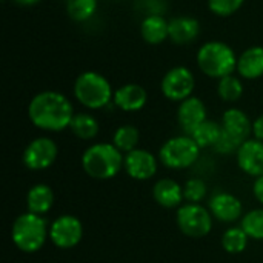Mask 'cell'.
<instances>
[{"mask_svg": "<svg viewBox=\"0 0 263 263\" xmlns=\"http://www.w3.org/2000/svg\"><path fill=\"white\" fill-rule=\"evenodd\" d=\"M28 117L35 128L59 133L69 128L74 117V106L71 100L59 91H42L31 99Z\"/></svg>", "mask_w": 263, "mask_h": 263, "instance_id": "6da1fadb", "label": "cell"}, {"mask_svg": "<svg viewBox=\"0 0 263 263\" xmlns=\"http://www.w3.org/2000/svg\"><path fill=\"white\" fill-rule=\"evenodd\" d=\"M125 156L112 143L100 142L86 148L82 154L83 171L96 180H109L123 170Z\"/></svg>", "mask_w": 263, "mask_h": 263, "instance_id": "7a4b0ae2", "label": "cell"}, {"mask_svg": "<svg viewBox=\"0 0 263 263\" xmlns=\"http://www.w3.org/2000/svg\"><path fill=\"white\" fill-rule=\"evenodd\" d=\"M197 66L206 77L220 80L236 72L237 55L228 43L211 40L199 48Z\"/></svg>", "mask_w": 263, "mask_h": 263, "instance_id": "3957f363", "label": "cell"}, {"mask_svg": "<svg viewBox=\"0 0 263 263\" xmlns=\"http://www.w3.org/2000/svg\"><path fill=\"white\" fill-rule=\"evenodd\" d=\"M72 92L76 100L88 109L106 108L114 97L109 80L97 71H85L74 80Z\"/></svg>", "mask_w": 263, "mask_h": 263, "instance_id": "277c9868", "label": "cell"}, {"mask_svg": "<svg viewBox=\"0 0 263 263\" xmlns=\"http://www.w3.org/2000/svg\"><path fill=\"white\" fill-rule=\"evenodd\" d=\"M11 237L14 245L26 253L32 254L37 253L49 237V227L43 216L34 214V213H23L20 214L11 230Z\"/></svg>", "mask_w": 263, "mask_h": 263, "instance_id": "5b68a950", "label": "cell"}, {"mask_svg": "<svg viewBox=\"0 0 263 263\" xmlns=\"http://www.w3.org/2000/svg\"><path fill=\"white\" fill-rule=\"evenodd\" d=\"M199 156L200 148L188 134L168 139L159 151V160L170 170L190 168L197 162Z\"/></svg>", "mask_w": 263, "mask_h": 263, "instance_id": "8992f818", "label": "cell"}, {"mask_svg": "<svg viewBox=\"0 0 263 263\" xmlns=\"http://www.w3.org/2000/svg\"><path fill=\"white\" fill-rule=\"evenodd\" d=\"M179 230L191 239H200L210 234L213 228V214L200 203H185L176 214Z\"/></svg>", "mask_w": 263, "mask_h": 263, "instance_id": "52a82bcc", "label": "cell"}, {"mask_svg": "<svg viewBox=\"0 0 263 263\" xmlns=\"http://www.w3.org/2000/svg\"><path fill=\"white\" fill-rule=\"evenodd\" d=\"M196 88V77L186 66H174L165 72L160 82L162 94L171 102H183L190 99Z\"/></svg>", "mask_w": 263, "mask_h": 263, "instance_id": "ba28073f", "label": "cell"}, {"mask_svg": "<svg viewBox=\"0 0 263 263\" xmlns=\"http://www.w3.org/2000/svg\"><path fill=\"white\" fill-rule=\"evenodd\" d=\"M59 154V148L55 142L49 137H37L32 139L22 156L23 165L31 171H42L49 168Z\"/></svg>", "mask_w": 263, "mask_h": 263, "instance_id": "9c48e42d", "label": "cell"}, {"mask_svg": "<svg viewBox=\"0 0 263 263\" xmlns=\"http://www.w3.org/2000/svg\"><path fill=\"white\" fill-rule=\"evenodd\" d=\"M82 237L83 225L77 217L71 214H63L49 225V239L60 250H69L77 247Z\"/></svg>", "mask_w": 263, "mask_h": 263, "instance_id": "30bf717a", "label": "cell"}, {"mask_svg": "<svg viewBox=\"0 0 263 263\" xmlns=\"http://www.w3.org/2000/svg\"><path fill=\"white\" fill-rule=\"evenodd\" d=\"M159 168L157 157L142 148H136L125 154L123 170L134 180H148L156 176Z\"/></svg>", "mask_w": 263, "mask_h": 263, "instance_id": "8fae6325", "label": "cell"}, {"mask_svg": "<svg viewBox=\"0 0 263 263\" xmlns=\"http://www.w3.org/2000/svg\"><path fill=\"white\" fill-rule=\"evenodd\" d=\"M210 211L213 217L217 219L219 222L231 223L242 217L243 205L236 196L225 191H219L214 193L210 199Z\"/></svg>", "mask_w": 263, "mask_h": 263, "instance_id": "7c38bea8", "label": "cell"}, {"mask_svg": "<svg viewBox=\"0 0 263 263\" xmlns=\"http://www.w3.org/2000/svg\"><path fill=\"white\" fill-rule=\"evenodd\" d=\"M239 168L254 177L263 176V142L257 139L245 140L236 153Z\"/></svg>", "mask_w": 263, "mask_h": 263, "instance_id": "4fadbf2b", "label": "cell"}, {"mask_svg": "<svg viewBox=\"0 0 263 263\" xmlns=\"http://www.w3.org/2000/svg\"><path fill=\"white\" fill-rule=\"evenodd\" d=\"M148 102L146 89L139 83H125L114 91L112 103L125 112H137Z\"/></svg>", "mask_w": 263, "mask_h": 263, "instance_id": "5bb4252c", "label": "cell"}, {"mask_svg": "<svg viewBox=\"0 0 263 263\" xmlns=\"http://www.w3.org/2000/svg\"><path fill=\"white\" fill-rule=\"evenodd\" d=\"M205 120H206V106L199 97L191 96L190 99L180 102L177 108V122L185 134L190 136Z\"/></svg>", "mask_w": 263, "mask_h": 263, "instance_id": "9a60e30c", "label": "cell"}, {"mask_svg": "<svg viewBox=\"0 0 263 263\" xmlns=\"http://www.w3.org/2000/svg\"><path fill=\"white\" fill-rule=\"evenodd\" d=\"M222 128L227 134L243 143L253 134V122L245 111L239 108H230L222 116Z\"/></svg>", "mask_w": 263, "mask_h": 263, "instance_id": "2e32d148", "label": "cell"}, {"mask_svg": "<svg viewBox=\"0 0 263 263\" xmlns=\"http://www.w3.org/2000/svg\"><path fill=\"white\" fill-rule=\"evenodd\" d=\"M200 34V23L191 15H177L170 20V40L176 45H188Z\"/></svg>", "mask_w": 263, "mask_h": 263, "instance_id": "e0dca14e", "label": "cell"}, {"mask_svg": "<svg viewBox=\"0 0 263 263\" xmlns=\"http://www.w3.org/2000/svg\"><path fill=\"white\" fill-rule=\"evenodd\" d=\"M153 197L160 206L168 210L182 206V202L185 200L183 186L173 179H160L153 188Z\"/></svg>", "mask_w": 263, "mask_h": 263, "instance_id": "ac0fdd59", "label": "cell"}, {"mask_svg": "<svg viewBox=\"0 0 263 263\" xmlns=\"http://www.w3.org/2000/svg\"><path fill=\"white\" fill-rule=\"evenodd\" d=\"M236 72L242 79L256 80L263 76V46H250L237 57Z\"/></svg>", "mask_w": 263, "mask_h": 263, "instance_id": "d6986e66", "label": "cell"}, {"mask_svg": "<svg viewBox=\"0 0 263 263\" xmlns=\"http://www.w3.org/2000/svg\"><path fill=\"white\" fill-rule=\"evenodd\" d=\"M140 35L148 45H160L170 39V20L154 12L148 14L140 23Z\"/></svg>", "mask_w": 263, "mask_h": 263, "instance_id": "ffe728a7", "label": "cell"}, {"mask_svg": "<svg viewBox=\"0 0 263 263\" xmlns=\"http://www.w3.org/2000/svg\"><path fill=\"white\" fill-rule=\"evenodd\" d=\"M54 205V193L51 186L45 183L34 185L26 194V206L29 213L43 216L46 214Z\"/></svg>", "mask_w": 263, "mask_h": 263, "instance_id": "44dd1931", "label": "cell"}, {"mask_svg": "<svg viewBox=\"0 0 263 263\" xmlns=\"http://www.w3.org/2000/svg\"><path fill=\"white\" fill-rule=\"evenodd\" d=\"M69 129L80 140H92L97 137V134L100 131V125L92 114L77 112V114H74V117L71 120Z\"/></svg>", "mask_w": 263, "mask_h": 263, "instance_id": "7402d4cb", "label": "cell"}, {"mask_svg": "<svg viewBox=\"0 0 263 263\" xmlns=\"http://www.w3.org/2000/svg\"><path fill=\"white\" fill-rule=\"evenodd\" d=\"M222 123H217L216 120H205L202 125H199L190 136L193 137V140L199 145V148H208V146H214L216 142L219 140V137L222 136Z\"/></svg>", "mask_w": 263, "mask_h": 263, "instance_id": "603a6c76", "label": "cell"}, {"mask_svg": "<svg viewBox=\"0 0 263 263\" xmlns=\"http://www.w3.org/2000/svg\"><path fill=\"white\" fill-rule=\"evenodd\" d=\"M139 140H140V133L133 125H122V126H119L114 131V136H112V145L119 151H122L125 154H128L133 149H136L137 145H139Z\"/></svg>", "mask_w": 263, "mask_h": 263, "instance_id": "cb8c5ba5", "label": "cell"}, {"mask_svg": "<svg viewBox=\"0 0 263 263\" xmlns=\"http://www.w3.org/2000/svg\"><path fill=\"white\" fill-rule=\"evenodd\" d=\"M248 234L243 231L242 227L228 228L222 236V247L228 254H240L248 247Z\"/></svg>", "mask_w": 263, "mask_h": 263, "instance_id": "d4e9b609", "label": "cell"}, {"mask_svg": "<svg viewBox=\"0 0 263 263\" xmlns=\"http://www.w3.org/2000/svg\"><path fill=\"white\" fill-rule=\"evenodd\" d=\"M99 8V0H66V12L72 22H88Z\"/></svg>", "mask_w": 263, "mask_h": 263, "instance_id": "484cf974", "label": "cell"}, {"mask_svg": "<svg viewBox=\"0 0 263 263\" xmlns=\"http://www.w3.org/2000/svg\"><path fill=\"white\" fill-rule=\"evenodd\" d=\"M217 94H219V97L223 102L234 103V102H237L243 96V83L234 74L227 76V77L219 80V83H217Z\"/></svg>", "mask_w": 263, "mask_h": 263, "instance_id": "4316f807", "label": "cell"}, {"mask_svg": "<svg viewBox=\"0 0 263 263\" xmlns=\"http://www.w3.org/2000/svg\"><path fill=\"white\" fill-rule=\"evenodd\" d=\"M243 231L248 234L250 239L254 240H263V208H256L247 213L242 217Z\"/></svg>", "mask_w": 263, "mask_h": 263, "instance_id": "83f0119b", "label": "cell"}, {"mask_svg": "<svg viewBox=\"0 0 263 263\" xmlns=\"http://www.w3.org/2000/svg\"><path fill=\"white\" fill-rule=\"evenodd\" d=\"M206 194H208L206 183L199 177L190 179L183 185V196L188 203H200L206 197Z\"/></svg>", "mask_w": 263, "mask_h": 263, "instance_id": "f1b7e54d", "label": "cell"}, {"mask_svg": "<svg viewBox=\"0 0 263 263\" xmlns=\"http://www.w3.org/2000/svg\"><path fill=\"white\" fill-rule=\"evenodd\" d=\"M245 0H208V8L214 15L219 17H230L236 14L242 6Z\"/></svg>", "mask_w": 263, "mask_h": 263, "instance_id": "f546056e", "label": "cell"}, {"mask_svg": "<svg viewBox=\"0 0 263 263\" xmlns=\"http://www.w3.org/2000/svg\"><path fill=\"white\" fill-rule=\"evenodd\" d=\"M240 142L236 140L234 137H231L230 134H227L225 131H222V136L219 137V140L216 142V145L213 146L216 153L222 154V156H231L236 154L237 149L240 148Z\"/></svg>", "mask_w": 263, "mask_h": 263, "instance_id": "4dcf8cb0", "label": "cell"}, {"mask_svg": "<svg viewBox=\"0 0 263 263\" xmlns=\"http://www.w3.org/2000/svg\"><path fill=\"white\" fill-rule=\"evenodd\" d=\"M253 136L254 139L263 142V114L253 122Z\"/></svg>", "mask_w": 263, "mask_h": 263, "instance_id": "1f68e13d", "label": "cell"}, {"mask_svg": "<svg viewBox=\"0 0 263 263\" xmlns=\"http://www.w3.org/2000/svg\"><path fill=\"white\" fill-rule=\"evenodd\" d=\"M253 193H254V197L263 205V176L256 177V182L253 185Z\"/></svg>", "mask_w": 263, "mask_h": 263, "instance_id": "d6a6232c", "label": "cell"}, {"mask_svg": "<svg viewBox=\"0 0 263 263\" xmlns=\"http://www.w3.org/2000/svg\"><path fill=\"white\" fill-rule=\"evenodd\" d=\"M12 2L17 3V5H20V6H32V5L39 3L40 0H12Z\"/></svg>", "mask_w": 263, "mask_h": 263, "instance_id": "836d02e7", "label": "cell"}]
</instances>
